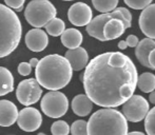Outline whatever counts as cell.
Listing matches in <instances>:
<instances>
[{"mask_svg": "<svg viewBox=\"0 0 155 135\" xmlns=\"http://www.w3.org/2000/svg\"><path fill=\"white\" fill-rule=\"evenodd\" d=\"M52 135H69L71 132V127L64 120H57L53 123L51 127Z\"/></svg>", "mask_w": 155, "mask_h": 135, "instance_id": "24", "label": "cell"}, {"mask_svg": "<svg viewBox=\"0 0 155 135\" xmlns=\"http://www.w3.org/2000/svg\"><path fill=\"white\" fill-rule=\"evenodd\" d=\"M41 95H42V90L40 88V84L37 79L34 78H29L20 81L16 89V97L18 101L27 107L39 101Z\"/></svg>", "mask_w": 155, "mask_h": 135, "instance_id": "9", "label": "cell"}, {"mask_svg": "<svg viewBox=\"0 0 155 135\" xmlns=\"http://www.w3.org/2000/svg\"><path fill=\"white\" fill-rule=\"evenodd\" d=\"M18 109L14 102L2 99L0 100V127H11L18 119Z\"/></svg>", "mask_w": 155, "mask_h": 135, "instance_id": "15", "label": "cell"}, {"mask_svg": "<svg viewBox=\"0 0 155 135\" xmlns=\"http://www.w3.org/2000/svg\"><path fill=\"white\" fill-rule=\"evenodd\" d=\"M72 74L73 69L70 62L58 54L45 56L35 68L37 81L43 88L51 91H58L67 87L72 79Z\"/></svg>", "mask_w": 155, "mask_h": 135, "instance_id": "2", "label": "cell"}, {"mask_svg": "<svg viewBox=\"0 0 155 135\" xmlns=\"http://www.w3.org/2000/svg\"><path fill=\"white\" fill-rule=\"evenodd\" d=\"M42 112L51 118H60L69 109L68 97L59 91H51L42 97L40 102Z\"/></svg>", "mask_w": 155, "mask_h": 135, "instance_id": "7", "label": "cell"}, {"mask_svg": "<svg viewBox=\"0 0 155 135\" xmlns=\"http://www.w3.org/2000/svg\"><path fill=\"white\" fill-rule=\"evenodd\" d=\"M139 28L147 37L155 39V3L143 10L139 15Z\"/></svg>", "mask_w": 155, "mask_h": 135, "instance_id": "13", "label": "cell"}, {"mask_svg": "<svg viewBox=\"0 0 155 135\" xmlns=\"http://www.w3.org/2000/svg\"><path fill=\"white\" fill-rule=\"evenodd\" d=\"M22 27L18 16L8 5L0 3V58L12 54L21 39Z\"/></svg>", "mask_w": 155, "mask_h": 135, "instance_id": "4", "label": "cell"}, {"mask_svg": "<svg viewBox=\"0 0 155 135\" xmlns=\"http://www.w3.org/2000/svg\"><path fill=\"white\" fill-rule=\"evenodd\" d=\"M32 72V66L30 62H20L18 66V73L22 76L30 75Z\"/></svg>", "mask_w": 155, "mask_h": 135, "instance_id": "29", "label": "cell"}, {"mask_svg": "<svg viewBox=\"0 0 155 135\" xmlns=\"http://www.w3.org/2000/svg\"><path fill=\"white\" fill-rule=\"evenodd\" d=\"M113 18H120L124 19L128 22L132 23V15L126 8H117L113 12L104 13L101 15H98L95 18L92 19L90 23L87 25V32L91 37L100 41H106L104 36V28L109 20Z\"/></svg>", "mask_w": 155, "mask_h": 135, "instance_id": "6", "label": "cell"}, {"mask_svg": "<svg viewBox=\"0 0 155 135\" xmlns=\"http://www.w3.org/2000/svg\"><path fill=\"white\" fill-rule=\"evenodd\" d=\"M25 44L32 52H42L49 44V37L40 29L30 30L25 34Z\"/></svg>", "mask_w": 155, "mask_h": 135, "instance_id": "12", "label": "cell"}, {"mask_svg": "<svg viewBox=\"0 0 155 135\" xmlns=\"http://www.w3.org/2000/svg\"><path fill=\"white\" fill-rule=\"evenodd\" d=\"M149 64L152 70H155V49L150 53L149 55Z\"/></svg>", "mask_w": 155, "mask_h": 135, "instance_id": "31", "label": "cell"}, {"mask_svg": "<svg viewBox=\"0 0 155 135\" xmlns=\"http://www.w3.org/2000/svg\"><path fill=\"white\" fill-rule=\"evenodd\" d=\"M127 43L130 48H136L139 43V40H138V37L135 36V35H129L126 39Z\"/></svg>", "mask_w": 155, "mask_h": 135, "instance_id": "30", "label": "cell"}, {"mask_svg": "<svg viewBox=\"0 0 155 135\" xmlns=\"http://www.w3.org/2000/svg\"><path fill=\"white\" fill-rule=\"evenodd\" d=\"M93 109V101L87 94L76 95L72 100V110L77 116L84 117L91 113Z\"/></svg>", "mask_w": 155, "mask_h": 135, "instance_id": "18", "label": "cell"}, {"mask_svg": "<svg viewBox=\"0 0 155 135\" xmlns=\"http://www.w3.org/2000/svg\"><path fill=\"white\" fill-rule=\"evenodd\" d=\"M149 100H150V102H152L153 104H155V91H153V92L150 93V95H149Z\"/></svg>", "mask_w": 155, "mask_h": 135, "instance_id": "34", "label": "cell"}, {"mask_svg": "<svg viewBox=\"0 0 155 135\" xmlns=\"http://www.w3.org/2000/svg\"><path fill=\"white\" fill-rule=\"evenodd\" d=\"M5 4L11 8H14L16 12H20L23 8L25 0H4Z\"/></svg>", "mask_w": 155, "mask_h": 135, "instance_id": "28", "label": "cell"}, {"mask_svg": "<svg viewBox=\"0 0 155 135\" xmlns=\"http://www.w3.org/2000/svg\"><path fill=\"white\" fill-rule=\"evenodd\" d=\"M62 1H72V0H62Z\"/></svg>", "mask_w": 155, "mask_h": 135, "instance_id": "36", "label": "cell"}, {"mask_svg": "<svg viewBox=\"0 0 155 135\" xmlns=\"http://www.w3.org/2000/svg\"><path fill=\"white\" fill-rule=\"evenodd\" d=\"M155 49V39L152 38H143L139 41L138 45L135 49V56L141 66L151 69L149 64V55Z\"/></svg>", "mask_w": 155, "mask_h": 135, "instance_id": "17", "label": "cell"}, {"mask_svg": "<svg viewBox=\"0 0 155 135\" xmlns=\"http://www.w3.org/2000/svg\"><path fill=\"white\" fill-rule=\"evenodd\" d=\"M38 135H45V134H43V133H39Z\"/></svg>", "mask_w": 155, "mask_h": 135, "instance_id": "37", "label": "cell"}, {"mask_svg": "<svg viewBox=\"0 0 155 135\" xmlns=\"http://www.w3.org/2000/svg\"><path fill=\"white\" fill-rule=\"evenodd\" d=\"M128 47H129V45H128V43H127L126 40H120L118 42V48L120 50H126Z\"/></svg>", "mask_w": 155, "mask_h": 135, "instance_id": "32", "label": "cell"}, {"mask_svg": "<svg viewBox=\"0 0 155 135\" xmlns=\"http://www.w3.org/2000/svg\"><path fill=\"white\" fill-rule=\"evenodd\" d=\"M131 25L132 23L120 18H113L111 20H109L104 28V40L109 41L117 39L124 33V31L127 29L131 28Z\"/></svg>", "mask_w": 155, "mask_h": 135, "instance_id": "14", "label": "cell"}, {"mask_svg": "<svg viewBox=\"0 0 155 135\" xmlns=\"http://www.w3.org/2000/svg\"><path fill=\"white\" fill-rule=\"evenodd\" d=\"M29 62L32 66V68H36L39 64V59H37V58H32V59H30Z\"/></svg>", "mask_w": 155, "mask_h": 135, "instance_id": "33", "label": "cell"}, {"mask_svg": "<svg viewBox=\"0 0 155 135\" xmlns=\"http://www.w3.org/2000/svg\"><path fill=\"white\" fill-rule=\"evenodd\" d=\"M64 57L70 62L74 71H80L82 69H86L87 66L89 64L88 52L86 51V49L81 47L67 51Z\"/></svg>", "mask_w": 155, "mask_h": 135, "instance_id": "16", "label": "cell"}, {"mask_svg": "<svg viewBox=\"0 0 155 135\" xmlns=\"http://www.w3.org/2000/svg\"><path fill=\"white\" fill-rule=\"evenodd\" d=\"M128 135H146V134L143 133V132H139V131H133V132L128 133Z\"/></svg>", "mask_w": 155, "mask_h": 135, "instance_id": "35", "label": "cell"}, {"mask_svg": "<svg viewBox=\"0 0 155 135\" xmlns=\"http://www.w3.org/2000/svg\"><path fill=\"white\" fill-rule=\"evenodd\" d=\"M81 80L93 104L116 108L134 95L138 72L129 56L120 52H107L91 59Z\"/></svg>", "mask_w": 155, "mask_h": 135, "instance_id": "1", "label": "cell"}, {"mask_svg": "<svg viewBox=\"0 0 155 135\" xmlns=\"http://www.w3.org/2000/svg\"><path fill=\"white\" fill-rule=\"evenodd\" d=\"M72 135H89L88 134V123L82 119L75 120L71 126Z\"/></svg>", "mask_w": 155, "mask_h": 135, "instance_id": "25", "label": "cell"}, {"mask_svg": "<svg viewBox=\"0 0 155 135\" xmlns=\"http://www.w3.org/2000/svg\"><path fill=\"white\" fill-rule=\"evenodd\" d=\"M150 111L149 102L141 95H133L123 104V114L127 120L139 123L146 118Z\"/></svg>", "mask_w": 155, "mask_h": 135, "instance_id": "8", "label": "cell"}, {"mask_svg": "<svg viewBox=\"0 0 155 135\" xmlns=\"http://www.w3.org/2000/svg\"><path fill=\"white\" fill-rule=\"evenodd\" d=\"M56 15L57 10L49 0H32L25 11L27 21L36 29L45 27Z\"/></svg>", "mask_w": 155, "mask_h": 135, "instance_id": "5", "label": "cell"}, {"mask_svg": "<svg viewBox=\"0 0 155 135\" xmlns=\"http://www.w3.org/2000/svg\"><path fill=\"white\" fill-rule=\"evenodd\" d=\"M124 3L133 10H145L152 4V0H124Z\"/></svg>", "mask_w": 155, "mask_h": 135, "instance_id": "27", "label": "cell"}, {"mask_svg": "<svg viewBox=\"0 0 155 135\" xmlns=\"http://www.w3.org/2000/svg\"><path fill=\"white\" fill-rule=\"evenodd\" d=\"M84 37L80 31L77 29H68L61 35V42L69 50L79 48L82 43Z\"/></svg>", "mask_w": 155, "mask_h": 135, "instance_id": "19", "label": "cell"}, {"mask_svg": "<svg viewBox=\"0 0 155 135\" xmlns=\"http://www.w3.org/2000/svg\"><path fill=\"white\" fill-rule=\"evenodd\" d=\"M92 3L98 12H101L104 14L116 10L118 0H92Z\"/></svg>", "mask_w": 155, "mask_h": 135, "instance_id": "23", "label": "cell"}, {"mask_svg": "<svg viewBox=\"0 0 155 135\" xmlns=\"http://www.w3.org/2000/svg\"><path fill=\"white\" fill-rule=\"evenodd\" d=\"M89 135H128V120L113 108L96 111L88 121Z\"/></svg>", "mask_w": 155, "mask_h": 135, "instance_id": "3", "label": "cell"}, {"mask_svg": "<svg viewBox=\"0 0 155 135\" xmlns=\"http://www.w3.org/2000/svg\"><path fill=\"white\" fill-rule=\"evenodd\" d=\"M145 129L148 135H155V107L149 111L146 116Z\"/></svg>", "mask_w": 155, "mask_h": 135, "instance_id": "26", "label": "cell"}, {"mask_svg": "<svg viewBox=\"0 0 155 135\" xmlns=\"http://www.w3.org/2000/svg\"><path fill=\"white\" fill-rule=\"evenodd\" d=\"M17 123L18 127L23 131L34 132L40 128L42 123V116L36 108L27 107L19 112Z\"/></svg>", "mask_w": 155, "mask_h": 135, "instance_id": "10", "label": "cell"}, {"mask_svg": "<svg viewBox=\"0 0 155 135\" xmlns=\"http://www.w3.org/2000/svg\"><path fill=\"white\" fill-rule=\"evenodd\" d=\"M45 28L47 30L48 34L54 37L61 36L63 32L65 31V25L63 22V20L60 18H57V17L52 19L50 22H48V25Z\"/></svg>", "mask_w": 155, "mask_h": 135, "instance_id": "22", "label": "cell"}, {"mask_svg": "<svg viewBox=\"0 0 155 135\" xmlns=\"http://www.w3.org/2000/svg\"><path fill=\"white\" fill-rule=\"evenodd\" d=\"M14 91V77L10 70L0 67V96Z\"/></svg>", "mask_w": 155, "mask_h": 135, "instance_id": "20", "label": "cell"}, {"mask_svg": "<svg viewBox=\"0 0 155 135\" xmlns=\"http://www.w3.org/2000/svg\"><path fill=\"white\" fill-rule=\"evenodd\" d=\"M137 87L143 93L153 92L155 91V75L150 72H146L139 75Z\"/></svg>", "mask_w": 155, "mask_h": 135, "instance_id": "21", "label": "cell"}, {"mask_svg": "<svg viewBox=\"0 0 155 135\" xmlns=\"http://www.w3.org/2000/svg\"><path fill=\"white\" fill-rule=\"evenodd\" d=\"M93 13L91 8L84 2H76L68 12V18L70 22L76 27H84L92 21Z\"/></svg>", "mask_w": 155, "mask_h": 135, "instance_id": "11", "label": "cell"}]
</instances>
